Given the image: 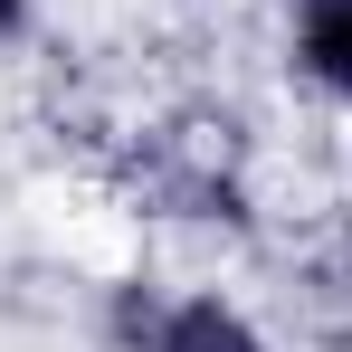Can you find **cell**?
Returning a JSON list of instances; mask_svg holds the SVG:
<instances>
[{
  "label": "cell",
  "mask_w": 352,
  "mask_h": 352,
  "mask_svg": "<svg viewBox=\"0 0 352 352\" xmlns=\"http://www.w3.org/2000/svg\"><path fill=\"white\" fill-rule=\"evenodd\" d=\"M115 333H124V352H276L267 333H257V314L229 305L219 286H190V295H143V286H124Z\"/></svg>",
  "instance_id": "obj_1"
},
{
  "label": "cell",
  "mask_w": 352,
  "mask_h": 352,
  "mask_svg": "<svg viewBox=\"0 0 352 352\" xmlns=\"http://www.w3.org/2000/svg\"><path fill=\"white\" fill-rule=\"evenodd\" d=\"M286 48H295V67L352 115V0H286Z\"/></svg>",
  "instance_id": "obj_2"
},
{
  "label": "cell",
  "mask_w": 352,
  "mask_h": 352,
  "mask_svg": "<svg viewBox=\"0 0 352 352\" xmlns=\"http://www.w3.org/2000/svg\"><path fill=\"white\" fill-rule=\"evenodd\" d=\"M29 19H38V0H0V58L29 38Z\"/></svg>",
  "instance_id": "obj_3"
}]
</instances>
